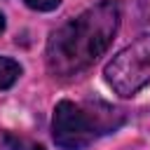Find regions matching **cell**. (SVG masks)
I'll use <instances>...</instances> for the list:
<instances>
[{
	"instance_id": "5b68a950",
	"label": "cell",
	"mask_w": 150,
	"mask_h": 150,
	"mask_svg": "<svg viewBox=\"0 0 150 150\" xmlns=\"http://www.w3.org/2000/svg\"><path fill=\"white\" fill-rule=\"evenodd\" d=\"M2 145H5V150H45L40 143H35L26 136H16V134H5Z\"/></svg>"
},
{
	"instance_id": "8992f818",
	"label": "cell",
	"mask_w": 150,
	"mask_h": 150,
	"mask_svg": "<svg viewBox=\"0 0 150 150\" xmlns=\"http://www.w3.org/2000/svg\"><path fill=\"white\" fill-rule=\"evenodd\" d=\"M23 2H26V7H30L35 12H52L61 5V0H23Z\"/></svg>"
},
{
	"instance_id": "3957f363",
	"label": "cell",
	"mask_w": 150,
	"mask_h": 150,
	"mask_svg": "<svg viewBox=\"0 0 150 150\" xmlns=\"http://www.w3.org/2000/svg\"><path fill=\"white\" fill-rule=\"evenodd\" d=\"M108 87L129 98L150 84V33L138 35L124 49H120L103 68Z\"/></svg>"
},
{
	"instance_id": "7a4b0ae2",
	"label": "cell",
	"mask_w": 150,
	"mask_h": 150,
	"mask_svg": "<svg viewBox=\"0 0 150 150\" xmlns=\"http://www.w3.org/2000/svg\"><path fill=\"white\" fill-rule=\"evenodd\" d=\"M124 124V112L101 98L84 103L59 101L52 120V136L61 150H87L98 136L112 134Z\"/></svg>"
},
{
	"instance_id": "52a82bcc",
	"label": "cell",
	"mask_w": 150,
	"mask_h": 150,
	"mask_svg": "<svg viewBox=\"0 0 150 150\" xmlns=\"http://www.w3.org/2000/svg\"><path fill=\"white\" fill-rule=\"evenodd\" d=\"M2 30H5V16H2V12H0V35H2Z\"/></svg>"
},
{
	"instance_id": "277c9868",
	"label": "cell",
	"mask_w": 150,
	"mask_h": 150,
	"mask_svg": "<svg viewBox=\"0 0 150 150\" xmlns=\"http://www.w3.org/2000/svg\"><path fill=\"white\" fill-rule=\"evenodd\" d=\"M21 75V66L14 59L0 56V89H9Z\"/></svg>"
},
{
	"instance_id": "6da1fadb",
	"label": "cell",
	"mask_w": 150,
	"mask_h": 150,
	"mask_svg": "<svg viewBox=\"0 0 150 150\" xmlns=\"http://www.w3.org/2000/svg\"><path fill=\"white\" fill-rule=\"evenodd\" d=\"M120 2L101 0L49 33L45 63L54 77H73L91 68L110 47L120 28Z\"/></svg>"
}]
</instances>
